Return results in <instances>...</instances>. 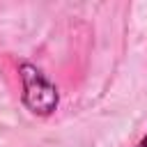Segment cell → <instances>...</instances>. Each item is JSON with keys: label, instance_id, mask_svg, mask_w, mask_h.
I'll return each instance as SVG.
<instances>
[{"label": "cell", "instance_id": "2", "mask_svg": "<svg viewBox=\"0 0 147 147\" xmlns=\"http://www.w3.org/2000/svg\"><path fill=\"white\" fill-rule=\"evenodd\" d=\"M136 147H147V133H145V136H142V140H140V142H138V145H136Z\"/></svg>", "mask_w": 147, "mask_h": 147}, {"label": "cell", "instance_id": "1", "mask_svg": "<svg viewBox=\"0 0 147 147\" xmlns=\"http://www.w3.org/2000/svg\"><path fill=\"white\" fill-rule=\"evenodd\" d=\"M21 85H23V103L34 115H51L57 108V90L46 78L41 69H37L30 62L21 64Z\"/></svg>", "mask_w": 147, "mask_h": 147}]
</instances>
